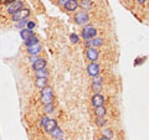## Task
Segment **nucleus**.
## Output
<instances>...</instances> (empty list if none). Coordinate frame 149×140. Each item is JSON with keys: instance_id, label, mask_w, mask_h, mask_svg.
<instances>
[{"instance_id": "obj_1", "label": "nucleus", "mask_w": 149, "mask_h": 140, "mask_svg": "<svg viewBox=\"0 0 149 140\" xmlns=\"http://www.w3.org/2000/svg\"><path fill=\"white\" fill-rule=\"evenodd\" d=\"M96 34H97V30H96L93 26H91V25L85 26V27H83V30H82V37H83L85 40L95 39Z\"/></svg>"}, {"instance_id": "obj_2", "label": "nucleus", "mask_w": 149, "mask_h": 140, "mask_svg": "<svg viewBox=\"0 0 149 140\" xmlns=\"http://www.w3.org/2000/svg\"><path fill=\"white\" fill-rule=\"evenodd\" d=\"M22 9V3L21 1H19V0H15L14 3H11V4H9V6H8V12L9 14H15V12H17L19 10H21Z\"/></svg>"}, {"instance_id": "obj_3", "label": "nucleus", "mask_w": 149, "mask_h": 140, "mask_svg": "<svg viewBox=\"0 0 149 140\" xmlns=\"http://www.w3.org/2000/svg\"><path fill=\"white\" fill-rule=\"evenodd\" d=\"M30 15V11L27 10V9H25V10H19L17 12L13 14V20L14 21H20V20H24V19H26L27 16Z\"/></svg>"}, {"instance_id": "obj_4", "label": "nucleus", "mask_w": 149, "mask_h": 140, "mask_svg": "<svg viewBox=\"0 0 149 140\" xmlns=\"http://www.w3.org/2000/svg\"><path fill=\"white\" fill-rule=\"evenodd\" d=\"M74 21L77 22L78 25H82V24H86L88 21V14L86 11H80L74 15Z\"/></svg>"}, {"instance_id": "obj_5", "label": "nucleus", "mask_w": 149, "mask_h": 140, "mask_svg": "<svg viewBox=\"0 0 149 140\" xmlns=\"http://www.w3.org/2000/svg\"><path fill=\"white\" fill-rule=\"evenodd\" d=\"M44 128H45V132H47V133H52L54 130L57 128V123H56V120L55 119H49L44 123Z\"/></svg>"}, {"instance_id": "obj_6", "label": "nucleus", "mask_w": 149, "mask_h": 140, "mask_svg": "<svg viewBox=\"0 0 149 140\" xmlns=\"http://www.w3.org/2000/svg\"><path fill=\"white\" fill-rule=\"evenodd\" d=\"M87 73L90 74V76H92V77L98 76V74H100V66H98L97 63L92 62L91 64H88V67H87Z\"/></svg>"}, {"instance_id": "obj_7", "label": "nucleus", "mask_w": 149, "mask_h": 140, "mask_svg": "<svg viewBox=\"0 0 149 140\" xmlns=\"http://www.w3.org/2000/svg\"><path fill=\"white\" fill-rule=\"evenodd\" d=\"M104 103V97L102 94H95L92 98V104L96 107V108H98V107H102Z\"/></svg>"}, {"instance_id": "obj_8", "label": "nucleus", "mask_w": 149, "mask_h": 140, "mask_svg": "<svg viewBox=\"0 0 149 140\" xmlns=\"http://www.w3.org/2000/svg\"><path fill=\"white\" fill-rule=\"evenodd\" d=\"M98 51H97L95 47H90L87 50V57H88V60L90 61H97V58H98Z\"/></svg>"}, {"instance_id": "obj_9", "label": "nucleus", "mask_w": 149, "mask_h": 140, "mask_svg": "<svg viewBox=\"0 0 149 140\" xmlns=\"http://www.w3.org/2000/svg\"><path fill=\"white\" fill-rule=\"evenodd\" d=\"M78 6V3L77 0H67L66 3H65V9H66L67 11H74Z\"/></svg>"}, {"instance_id": "obj_10", "label": "nucleus", "mask_w": 149, "mask_h": 140, "mask_svg": "<svg viewBox=\"0 0 149 140\" xmlns=\"http://www.w3.org/2000/svg\"><path fill=\"white\" fill-rule=\"evenodd\" d=\"M46 67V61L44 58H37L36 61L32 63V68L35 69V71H39V69H42Z\"/></svg>"}, {"instance_id": "obj_11", "label": "nucleus", "mask_w": 149, "mask_h": 140, "mask_svg": "<svg viewBox=\"0 0 149 140\" xmlns=\"http://www.w3.org/2000/svg\"><path fill=\"white\" fill-rule=\"evenodd\" d=\"M86 45L90 46V47H97V46H102L103 45V40L102 39H91L86 41Z\"/></svg>"}, {"instance_id": "obj_12", "label": "nucleus", "mask_w": 149, "mask_h": 140, "mask_svg": "<svg viewBox=\"0 0 149 140\" xmlns=\"http://www.w3.org/2000/svg\"><path fill=\"white\" fill-rule=\"evenodd\" d=\"M35 86L42 89L44 87L47 86V78H45V77H36V79H35Z\"/></svg>"}, {"instance_id": "obj_13", "label": "nucleus", "mask_w": 149, "mask_h": 140, "mask_svg": "<svg viewBox=\"0 0 149 140\" xmlns=\"http://www.w3.org/2000/svg\"><path fill=\"white\" fill-rule=\"evenodd\" d=\"M27 51H29L30 55L35 56V55H37L41 51V45L40 44H35V45H32V46H29V47H27Z\"/></svg>"}, {"instance_id": "obj_14", "label": "nucleus", "mask_w": 149, "mask_h": 140, "mask_svg": "<svg viewBox=\"0 0 149 140\" xmlns=\"http://www.w3.org/2000/svg\"><path fill=\"white\" fill-rule=\"evenodd\" d=\"M20 35H21V37L24 39V41H26V40H29L30 37H32L34 36V32H32L31 30H29V29H22L21 31H20Z\"/></svg>"}, {"instance_id": "obj_15", "label": "nucleus", "mask_w": 149, "mask_h": 140, "mask_svg": "<svg viewBox=\"0 0 149 140\" xmlns=\"http://www.w3.org/2000/svg\"><path fill=\"white\" fill-rule=\"evenodd\" d=\"M81 8L83 9L85 11H87V10H90V9L92 8V1L91 0H81Z\"/></svg>"}, {"instance_id": "obj_16", "label": "nucleus", "mask_w": 149, "mask_h": 140, "mask_svg": "<svg viewBox=\"0 0 149 140\" xmlns=\"http://www.w3.org/2000/svg\"><path fill=\"white\" fill-rule=\"evenodd\" d=\"M52 100H54V97L52 94H47V96H41V102L45 104V105H47V104H51L52 103Z\"/></svg>"}, {"instance_id": "obj_17", "label": "nucleus", "mask_w": 149, "mask_h": 140, "mask_svg": "<svg viewBox=\"0 0 149 140\" xmlns=\"http://www.w3.org/2000/svg\"><path fill=\"white\" fill-rule=\"evenodd\" d=\"M25 44H26L27 47H29V46H32V45H35V44H39V40H37L36 37H35V35H34L32 37H30L29 40H26V41H25Z\"/></svg>"}, {"instance_id": "obj_18", "label": "nucleus", "mask_w": 149, "mask_h": 140, "mask_svg": "<svg viewBox=\"0 0 149 140\" xmlns=\"http://www.w3.org/2000/svg\"><path fill=\"white\" fill-rule=\"evenodd\" d=\"M104 114H106V109L103 108V105L98 107V108H96V115L98 116V118H102V116H104Z\"/></svg>"}, {"instance_id": "obj_19", "label": "nucleus", "mask_w": 149, "mask_h": 140, "mask_svg": "<svg viewBox=\"0 0 149 140\" xmlns=\"http://www.w3.org/2000/svg\"><path fill=\"white\" fill-rule=\"evenodd\" d=\"M36 77H45V78H47V71H46V68H42V69L36 71Z\"/></svg>"}, {"instance_id": "obj_20", "label": "nucleus", "mask_w": 149, "mask_h": 140, "mask_svg": "<svg viewBox=\"0 0 149 140\" xmlns=\"http://www.w3.org/2000/svg\"><path fill=\"white\" fill-rule=\"evenodd\" d=\"M47 94H52V88L46 86L42 88V91H41V96H47Z\"/></svg>"}, {"instance_id": "obj_21", "label": "nucleus", "mask_w": 149, "mask_h": 140, "mask_svg": "<svg viewBox=\"0 0 149 140\" xmlns=\"http://www.w3.org/2000/svg\"><path fill=\"white\" fill-rule=\"evenodd\" d=\"M102 133H103V135H104V138H111L112 137V132H111V130L109 129H103V130H102Z\"/></svg>"}, {"instance_id": "obj_22", "label": "nucleus", "mask_w": 149, "mask_h": 140, "mask_svg": "<svg viewBox=\"0 0 149 140\" xmlns=\"http://www.w3.org/2000/svg\"><path fill=\"white\" fill-rule=\"evenodd\" d=\"M102 83V77L101 76H96L93 78V85H101Z\"/></svg>"}, {"instance_id": "obj_23", "label": "nucleus", "mask_w": 149, "mask_h": 140, "mask_svg": "<svg viewBox=\"0 0 149 140\" xmlns=\"http://www.w3.org/2000/svg\"><path fill=\"white\" fill-rule=\"evenodd\" d=\"M70 39H71V41H72L73 44H77L78 42V36L76 34H71V35H70Z\"/></svg>"}, {"instance_id": "obj_24", "label": "nucleus", "mask_w": 149, "mask_h": 140, "mask_svg": "<svg viewBox=\"0 0 149 140\" xmlns=\"http://www.w3.org/2000/svg\"><path fill=\"white\" fill-rule=\"evenodd\" d=\"M51 134H52L54 137H60V135L62 134V132H61V130H60L58 128H56V129H55V130H54V132L51 133Z\"/></svg>"}, {"instance_id": "obj_25", "label": "nucleus", "mask_w": 149, "mask_h": 140, "mask_svg": "<svg viewBox=\"0 0 149 140\" xmlns=\"http://www.w3.org/2000/svg\"><path fill=\"white\" fill-rule=\"evenodd\" d=\"M52 109H54L52 103H51V104H47V105L45 107V112H46V113H51V112H52Z\"/></svg>"}, {"instance_id": "obj_26", "label": "nucleus", "mask_w": 149, "mask_h": 140, "mask_svg": "<svg viewBox=\"0 0 149 140\" xmlns=\"http://www.w3.org/2000/svg\"><path fill=\"white\" fill-rule=\"evenodd\" d=\"M27 27H26V29H29V30H31L32 31V29H34V27H35V22H32V21H27Z\"/></svg>"}, {"instance_id": "obj_27", "label": "nucleus", "mask_w": 149, "mask_h": 140, "mask_svg": "<svg viewBox=\"0 0 149 140\" xmlns=\"http://www.w3.org/2000/svg\"><path fill=\"white\" fill-rule=\"evenodd\" d=\"M26 24H27V20H25V19H24V20H20V22L17 24V26L24 29V26H26Z\"/></svg>"}, {"instance_id": "obj_28", "label": "nucleus", "mask_w": 149, "mask_h": 140, "mask_svg": "<svg viewBox=\"0 0 149 140\" xmlns=\"http://www.w3.org/2000/svg\"><path fill=\"white\" fill-rule=\"evenodd\" d=\"M104 123H106V120H103L102 118H98V119H97V124H98L100 127H102V125H104Z\"/></svg>"}, {"instance_id": "obj_29", "label": "nucleus", "mask_w": 149, "mask_h": 140, "mask_svg": "<svg viewBox=\"0 0 149 140\" xmlns=\"http://www.w3.org/2000/svg\"><path fill=\"white\" fill-rule=\"evenodd\" d=\"M93 89H95L97 92V94H98V92L101 89V85H93Z\"/></svg>"}, {"instance_id": "obj_30", "label": "nucleus", "mask_w": 149, "mask_h": 140, "mask_svg": "<svg viewBox=\"0 0 149 140\" xmlns=\"http://www.w3.org/2000/svg\"><path fill=\"white\" fill-rule=\"evenodd\" d=\"M36 60H37V57H36V56H31V61H32V62H35Z\"/></svg>"}, {"instance_id": "obj_31", "label": "nucleus", "mask_w": 149, "mask_h": 140, "mask_svg": "<svg viewBox=\"0 0 149 140\" xmlns=\"http://www.w3.org/2000/svg\"><path fill=\"white\" fill-rule=\"evenodd\" d=\"M137 1H138V3H139V4H143V3H144V1H146V0H137Z\"/></svg>"}, {"instance_id": "obj_32", "label": "nucleus", "mask_w": 149, "mask_h": 140, "mask_svg": "<svg viewBox=\"0 0 149 140\" xmlns=\"http://www.w3.org/2000/svg\"><path fill=\"white\" fill-rule=\"evenodd\" d=\"M65 1H67V0H58V3H61V4H63Z\"/></svg>"}, {"instance_id": "obj_33", "label": "nucleus", "mask_w": 149, "mask_h": 140, "mask_svg": "<svg viewBox=\"0 0 149 140\" xmlns=\"http://www.w3.org/2000/svg\"><path fill=\"white\" fill-rule=\"evenodd\" d=\"M100 140H109V139H108V138H101Z\"/></svg>"}, {"instance_id": "obj_34", "label": "nucleus", "mask_w": 149, "mask_h": 140, "mask_svg": "<svg viewBox=\"0 0 149 140\" xmlns=\"http://www.w3.org/2000/svg\"><path fill=\"white\" fill-rule=\"evenodd\" d=\"M1 1H4V0H0V3H1Z\"/></svg>"}, {"instance_id": "obj_35", "label": "nucleus", "mask_w": 149, "mask_h": 140, "mask_svg": "<svg viewBox=\"0 0 149 140\" xmlns=\"http://www.w3.org/2000/svg\"><path fill=\"white\" fill-rule=\"evenodd\" d=\"M57 140H62V139H57Z\"/></svg>"}]
</instances>
